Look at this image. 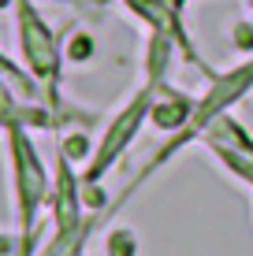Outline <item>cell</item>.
Here are the masks:
<instances>
[{
  "label": "cell",
  "instance_id": "3957f363",
  "mask_svg": "<svg viewBox=\"0 0 253 256\" xmlns=\"http://www.w3.org/2000/svg\"><path fill=\"white\" fill-rule=\"evenodd\" d=\"M153 90H156V82H149L142 93L134 96V100L127 104L123 112H119L116 119H112V126L104 130V138H101V145H97V152H93V160H90V167H86V174H82V182L86 186H97V182L108 174V167L123 156V148L134 141V134L142 130V122H145V116L153 112Z\"/></svg>",
  "mask_w": 253,
  "mask_h": 256
},
{
  "label": "cell",
  "instance_id": "5b68a950",
  "mask_svg": "<svg viewBox=\"0 0 253 256\" xmlns=\"http://www.w3.org/2000/svg\"><path fill=\"white\" fill-rule=\"evenodd\" d=\"M15 252H19V238L0 234V256H15Z\"/></svg>",
  "mask_w": 253,
  "mask_h": 256
},
{
  "label": "cell",
  "instance_id": "6da1fadb",
  "mask_svg": "<svg viewBox=\"0 0 253 256\" xmlns=\"http://www.w3.org/2000/svg\"><path fill=\"white\" fill-rule=\"evenodd\" d=\"M8 138V167H12V197H15V216H19V252L15 256H34V226L49 200V171L41 164L38 148L23 122L4 126Z\"/></svg>",
  "mask_w": 253,
  "mask_h": 256
},
{
  "label": "cell",
  "instance_id": "7a4b0ae2",
  "mask_svg": "<svg viewBox=\"0 0 253 256\" xmlns=\"http://www.w3.org/2000/svg\"><path fill=\"white\" fill-rule=\"evenodd\" d=\"M15 30H19V52L30 78L45 86V104L60 112V38L30 0H15Z\"/></svg>",
  "mask_w": 253,
  "mask_h": 256
},
{
  "label": "cell",
  "instance_id": "277c9868",
  "mask_svg": "<svg viewBox=\"0 0 253 256\" xmlns=\"http://www.w3.org/2000/svg\"><path fill=\"white\" fill-rule=\"evenodd\" d=\"M67 56L78 60V64H82V60H90V56H93V41H90V38H78V41H75V48L67 52Z\"/></svg>",
  "mask_w": 253,
  "mask_h": 256
}]
</instances>
